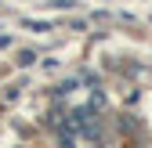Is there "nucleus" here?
Masks as SVG:
<instances>
[]
</instances>
